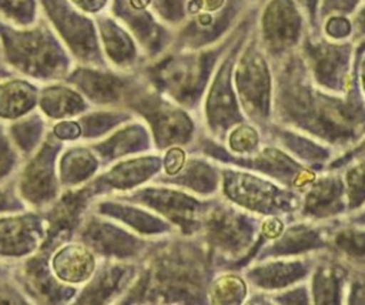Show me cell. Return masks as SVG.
Instances as JSON below:
<instances>
[{
    "instance_id": "cell-1",
    "label": "cell",
    "mask_w": 365,
    "mask_h": 305,
    "mask_svg": "<svg viewBox=\"0 0 365 305\" xmlns=\"http://www.w3.org/2000/svg\"><path fill=\"white\" fill-rule=\"evenodd\" d=\"M275 105L284 121L334 144L356 141L365 131L362 104L314 91L298 81L279 86Z\"/></svg>"
},
{
    "instance_id": "cell-2",
    "label": "cell",
    "mask_w": 365,
    "mask_h": 305,
    "mask_svg": "<svg viewBox=\"0 0 365 305\" xmlns=\"http://www.w3.org/2000/svg\"><path fill=\"white\" fill-rule=\"evenodd\" d=\"M225 192L240 205L264 214L284 212L298 205L294 194L251 174H227Z\"/></svg>"
},
{
    "instance_id": "cell-3",
    "label": "cell",
    "mask_w": 365,
    "mask_h": 305,
    "mask_svg": "<svg viewBox=\"0 0 365 305\" xmlns=\"http://www.w3.org/2000/svg\"><path fill=\"white\" fill-rule=\"evenodd\" d=\"M269 76L259 58L248 61L238 73V90L244 107L255 118H267L269 113Z\"/></svg>"
},
{
    "instance_id": "cell-4",
    "label": "cell",
    "mask_w": 365,
    "mask_h": 305,
    "mask_svg": "<svg viewBox=\"0 0 365 305\" xmlns=\"http://www.w3.org/2000/svg\"><path fill=\"white\" fill-rule=\"evenodd\" d=\"M304 201V214L315 218L335 215L344 210L345 182L341 177L328 174L308 185Z\"/></svg>"
},
{
    "instance_id": "cell-5",
    "label": "cell",
    "mask_w": 365,
    "mask_h": 305,
    "mask_svg": "<svg viewBox=\"0 0 365 305\" xmlns=\"http://www.w3.org/2000/svg\"><path fill=\"white\" fill-rule=\"evenodd\" d=\"M308 272L307 265L299 259L291 261H275L250 271V279L265 289L285 288L289 284L297 282Z\"/></svg>"
},
{
    "instance_id": "cell-6",
    "label": "cell",
    "mask_w": 365,
    "mask_h": 305,
    "mask_svg": "<svg viewBox=\"0 0 365 305\" xmlns=\"http://www.w3.org/2000/svg\"><path fill=\"white\" fill-rule=\"evenodd\" d=\"M311 57L318 83L331 90H342L346 63L344 50L332 46H314L311 47Z\"/></svg>"
},
{
    "instance_id": "cell-7",
    "label": "cell",
    "mask_w": 365,
    "mask_h": 305,
    "mask_svg": "<svg viewBox=\"0 0 365 305\" xmlns=\"http://www.w3.org/2000/svg\"><path fill=\"white\" fill-rule=\"evenodd\" d=\"M53 267L61 279L78 282L91 274L94 268V258L86 248L70 245L63 248L54 257Z\"/></svg>"
},
{
    "instance_id": "cell-8",
    "label": "cell",
    "mask_w": 365,
    "mask_h": 305,
    "mask_svg": "<svg viewBox=\"0 0 365 305\" xmlns=\"http://www.w3.org/2000/svg\"><path fill=\"white\" fill-rule=\"evenodd\" d=\"M215 239L230 249H242L252 239L251 224L234 214H222L214 219L212 227Z\"/></svg>"
},
{
    "instance_id": "cell-9",
    "label": "cell",
    "mask_w": 365,
    "mask_h": 305,
    "mask_svg": "<svg viewBox=\"0 0 365 305\" xmlns=\"http://www.w3.org/2000/svg\"><path fill=\"white\" fill-rule=\"evenodd\" d=\"M322 238L321 234L308 227L298 224L295 227H291L285 234L272 245L268 248L267 255H291V254H299L302 251L321 247Z\"/></svg>"
},
{
    "instance_id": "cell-10",
    "label": "cell",
    "mask_w": 365,
    "mask_h": 305,
    "mask_svg": "<svg viewBox=\"0 0 365 305\" xmlns=\"http://www.w3.org/2000/svg\"><path fill=\"white\" fill-rule=\"evenodd\" d=\"M267 34L275 43L291 41L298 30V19L285 1H277L267 16Z\"/></svg>"
},
{
    "instance_id": "cell-11",
    "label": "cell",
    "mask_w": 365,
    "mask_h": 305,
    "mask_svg": "<svg viewBox=\"0 0 365 305\" xmlns=\"http://www.w3.org/2000/svg\"><path fill=\"white\" fill-rule=\"evenodd\" d=\"M342 278L335 267H318L312 278V294L317 304H336L341 295Z\"/></svg>"
},
{
    "instance_id": "cell-12",
    "label": "cell",
    "mask_w": 365,
    "mask_h": 305,
    "mask_svg": "<svg viewBox=\"0 0 365 305\" xmlns=\"http://www.w3.org/2000/svg\"><path fill=\"white\" fill-rule=\"evenodd\" d=\"M275 137L291 151H294L298 157L307 160V161H312V162H322L329 157V152L327 150H324L322 147L317 145L315 143H312L311 140L302 138L299 135H297L295 133H289V131H277Z\"/></svg>"
},
{
    "instance_id": "cell-13",
    "label": "cell",
    "mask_w": 365,
    "mask_h": 305,
    "mask_svg": "<svg viewBox=\"0 0 365 305\" xmlns=\"http://www.w3.org/2000/svg\"><path fill=\"white\" fill-rule=\"evenodd\" d=\"M345 192L351 210L359 207L365 201V155L346 170Z\"/></svg>"
},
{
    "instance_id": "cell-14",
    "label": "cell",
    "mask_w": 365,
    "mask_h": 305,
    "mask_svg": "<svg viewBox=\"0 0 365 305\" xmlns=\"http://www.w3.org/2000/svg\"><path fill=\"white\" fill-rule=\"evenodd\" d=\"M334 244L346 257L365 261V229H341L335 234Z\"/></svg>"
},
{
    "instance_id": "cell-15",
    "label": "cell",
    "mask_w": 365,
    "mask_h": 305,
    "mask_svg": "<svg viewBox=\"0 0 365 305\" xmlns=\"http://www.w3.org/2000/svg\"><path fill=\"white\" fill-rule=\"evenodd\" d=\"M245 295V285L237 276H224L212 286V298L215 302L232 304L240 302Z\"/></svg>"
},
{
    "instance_id": "cell-16",
    "label": "cell",
    "mask_w": 365,
    "mask_h": 305,
    "mask_svg": "<svg viewBox=\"0 0 365 305\" xmlns=\"http://www.w3.org/2000/svg\"><path fill=\"white\" fill-rule=\"evenodd\" d=\"M258 144V134L252 127L241 125L231 133L230 145L237 152H252Z\"/></svg>"
},
{
    "instance_id": "cell-17",
    "label": "cell",
    "mask_w": 365,
    "mask_h": 305,
    "mask_svg": "<svg viewBox=\"0 0 365 305\" xmlns=\"http://www.w3.org/2000/svg\"><path fill=\"white\" fill-rule=\"evenodd\" d=\"M281 229H282V224L278 221V219H268L264 225H262V232L269 237V238H274V237H278L281 234Z\"/></svg>"
},
{
    "instance_id": "cell-18",
    "label": "cell",
    "mask_w": 365,
    "mask_h": 305,
    "mask_svg": "<svg viewBox=\"0 0 365 305\" xmlns=\"http://www.w3.org/2000/svg\"><path fill=\"white\" fill-rule=\"evenodd\" d=\"M284 302H292V304H301V302H308L307 301V292L302 288H295L289 292H287L284 296Z\"/></svg>"
},
{
    "instance_id": "cell-19",
    "label": "cell",
    "mask_w": 365,
    "mask_h": 305,
    "mask_svg": "<svg viewBox=\"0 0 365 305\" xmlns=\"http://www.w3.org/2000/svg\"><path fill=\"white\" fill-rule=\"evenodd\" d=\"M348 31H349V26L342 19H334L329 23V33L334 36H342V34H346Z\"/></svg>"
},
{
    "instance_id": "cell-20",
    "label": "cell",
    "mask_w": 365,
    "mask_h": 305,
    "mask_svg": "<svg viewBox=\"0 0 365 305\" xmlns=\"http://www.w3.org/2000/svg\"><path fill=\"white\" fill-rule=\"evenodd\" d=\"M356 222H358V224H362V225H365V212H362V214L358 217Z\"/></svg>"
},
{
    "instance_id": "cell-21",
    "label": "cell",
    "mask_w": 365,
    "mask_h": 305,
    "mask_svg": "<svg viewBox=\"0 0 365 305\" xmlns=\"http://www.w3.org/2000/svg\"><path fill=\"white\" fill-rule=\"evenodd\" d=\"M362 80H364V90H365V63H364V71H362Z\"/></svg>"
},
{
    "instance_id": "cell-22",
    "label": "cell",
    "mask_w": 365,
    "mask_h": 305,
    "mask_svg": "<svg viewBox=\"0 0 365 305\" xmlns=\"http://www.w3.org/2000/svg\"><path fill=\"white\" fill-rule=\"evenodd\" d=\"M364 16H365V14H364ZM364 24H365V19H364ZM364 27H365V26H364Z\"/></svg>"
}]
</instances>
